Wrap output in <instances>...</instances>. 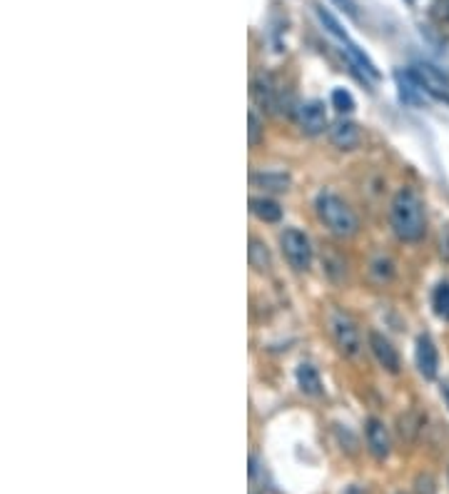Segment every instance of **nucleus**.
<instances>
[{"label":"nucleus","mask_w":449,"mask_h":494,"mask_svg":"<svg viewBox=\"0 0 449 494\" xmlns=\"http://www.w3.org/2000/svg\"><path fill=\"white\" fill-rule=\"evenodd\" d=\"M390 222L392 230L402 242H419L427 230V217H424L422 197L415 190H399L390 205Z\"/></svg>","instance_id":"f257e3e1"},{"label":"nucleus","mask_w":449,"mask_h":494,"mask_svg":"<svg viewBox=\"0 0 449 494\" xmlns=\"http://www.w3.org/2000/svg\"><path fill=\"white\" fill-rule=\"evenodd\" d=\"M315 208H317V217L322 220V225L332 235H337V237L357 235L359 230L357 215L352 213V208L342 197L332 195V192H319Z\"/></svg>","instance_id":"f03ea898"},{"label":"nucleus","mask_w":449,"mask_h":494,"mask_svg":"<svg viewBox=\"0 0 449 494\" xmlns=\"http://www.w3.org/2000/svg\"><path fill=\"white\" fill-rule=\"evenodd\" d=\"M330 332H332L335 342L347 357H357L362 350V337H359L357 322L342 310H332L330 313Z\"/></svg>","instance_id":"7ed1b4c3"},{"label":"nucleus","mask_w":449,"mask_h":494,"mask_svg":"<svg viewBox=\"0 0 449 494\" xmlns=\"http://www.w3.org/2000/svg\"><path fill=\"white\" fill-rule=\"evenodd\" d=\"M280 247H282V255L287 257V262L295 267V270H307V267L312 265V247H310V240H307L305 233H299V230L290 228L280 235Z\"/></svg>","instance_id":"20e7f679"},{"label":"nucleus","mask_w":449,"mask_h":494,"mask_svg":"<svg viewBox=\"0 0 449 494\" xmlns=\"http://www.w3.org/2000/svg\"><path fill=\"white\" fill-rule=\"evenodd\" d=\"M297 125H299V130L305 132V135H319V132H325V128H327L325 105L317 103V100H312V103H305L297 110Z\"/></svg>","instance_id":"39448f33"},{"label":"nucleus","mask_w":449,"mask_h":494,"mask_svg":"<svg viewBox=\"0 0 449 494\" xmlns=\"http://www.w3.org/2000/svg\"><path fill=\"white\" fill-rule=\"evenodd\" d=\"M370 350L384 370L397 375L399 367H402V359H399V352L395 350V345H392L390 339L384 337V335H379V332H370Z\"/></svg>","instance_id":"423d86ee"},{"label":"nucleus","mask_w":449,"mask_h":494,"mask_svg":"<svg viewBox=\"0 0 449 494\" xmlns=\"http://www.w3.org/2000/svg\"><path fill=\"white\" fill-rule=\"evenodd\" d=\"M417 367L427 379L437 377V370H439V355H437V347L432 342V337L427 335H419L417 337Z\"/></svg>","instance_id":"0eeeda50"},{"label":"nucleus","mask_w":449,"mask_h":494,"mask_svg":"<svg viewBox=\"0 0 449 494\" xmlns=\"http://www.w3.org/2000/svg\"><path fill=\"white\" fill-rule=\"evenodd\" d=\"M412 75L417 78V83L422 85V90L432 92L435 98L447 100V103H449V85H447V80L439 78L432 66H417L415 70H412Z\"/></svg>","instance_id":"6e6552de"},{"label":"nucleus","mask_w":449,"mask_h":494,"mask_svg":"<svg viewBox=\"0 0 449 494\" xmlns=\"http://www.w3.org/2000/svg\"><path fill=\"white\" fill-rule=\"evenodd\" d=\"M367 447H370L372 457L375 460H384V457L390 455V432H387V427H384L379 419H370L367 422Z\"/></svg>","instance_id":"1a4fd4ad"},{"label":"nucleus","mask_w":449,"mask_h":494,"mask_svg":"<svg viewBox=\"0 0 449 494\" xmlns=\"http://www.w3.org/2000/svg\"><path fill=\"white\" fill-rule=\"evenodd\" d=\"M359 128L350 120H339L330 128V140L337 145L339 150H352L359 145Z\"/></svg>","instance_id":"9d476101"},{"label":"nucleus","mask_w":449,"mask_h":494,"mask_svg":"<svg viewBox=\"0 0 449 494\" xmlns=\"http://www.w3.org/2000/svg\"><path fill=\"white\" fill-rule=\"evenodd\" d=\"M255 98L260 100L267 110H277L280 108V90L275 88L272 78H260L255 83Z\"/></svg>","instance_id":"9b49d317"},{"label":"nucleus","mask_w":449,"mask_h":494,"mask_svg":"<svg viewBox=\"0 0 449 494\" xmlns=\"http://www.w3.org/2000/svg\"><path fill=\"white\" fill-rule=\"evenodd\" d=\"M250 210H252L255 217L262 222H277L282 217L280 205L275 200H267V197H252V200H250Z\"/></svg>","instance_id":"f8f14e48"},{"label":"nucleus","mask_w":449,"mask_h":494,"mask_svg":"<svg viewBox=\"0 0 449 494\" xmlns=\"http://www.w3.org/2000/svg\"><path fill=\"white\" fill-rule=\"evenodd\" d=\"M297 384L305 395H322V379L312 364H299L297 367Z\"/></svg>","instance_id":"ddd939ff"},{"label":"nucleus","mask_w":449,"mask_h":494,"mask_svg":"<svg viewBox=\"0 0 449 494\" xmlns=\"http://www.w3.org/2000/svg\"><path fill=\"white\" fill-rule=\"evenodd\" d=\"M342 46H345V50L350 52V60H352V63H355V66H357L359 70L365 72V75H370L372 80H377V78H379V70L375 68V63H372V60L367 58L365 52L359 50V48L355 46V43H350V38L342 40Z\"/></svg>","instance_id":"4468645a"},{"label":"nucleus","mask_w":449,"mask_h":494,"mask_svg":"<svg viewBox=\"0 0 449 494\" xmlns=\"http://www.w3.org/2000/svg\"><path fill=\"white\" fill-rule=\"evenodd\" d=\"M419 429H422V417L417 415V412H407V415H402L397 419V432L404 442H415Z\"/></svg>","instance_id":"2eb2a0df"},{"label":"nucleus","mask_w":449,"mask_h":494,"mask_svg":"<svg viewBox=\"0 0 449 494\" xmlns=\"http://www.w3.org/2000/svg\"><path fill=\"white\" fill-rule=\"evenodd\" d=\"M250 265L257 270V273H267L272 260H270V250H267L265 242H260L257 237L250 240Z\"/></svg>","instance_id":"dca6fc26"},{"label":"nucleus","mask_w":449,"mask_h":494,"mask_svg":"<svg viewBox=\"0 0 449 494\" xmlns=\"http://www.w3.org/2000/svg\"><path fill=\"white\" fill-rule=\"evenodd\" d=\"M252 185H260L265 190H287L290 188V177L282 172H255Z\"/></svg>","instance_id":"f3484780"},{"label":"nucleus","mask_w":449,"mask_h":494,"mask_svg":"<svg viewBox=\"0 0 449 494\" xmlns=\"http://www.w3.org/2000/svg\"><path fill=\"white\" fill-rule=\"evenodd\" d=\"M432 305H435V313L442 319H449V282L437 285L435 295H432Z\"/></svg>","instance_id":"a211bd4d"},{"label":"nucleus","mask_w":449,"mask_h":494,"mask_svg":"<svg viewBox=\"0 0 449 494\" xmlns=\"http://www.w3.org/2000/svg\"><path fill=\"white\" fill-rule=\"evenodd\" d=\"M332 108L337 112H352L355 110V98H352L345 88H337V90L332 92Z\"/></svg>","instance_id":"6ab92c4d"},{"label":"nucleus","mask_w":449,"mask_h":494,"mask_svg":"<svg viewBox=\"0 0 449 494\" xmlns=\"http://www.w3.org/2000/svg\"><path fill=\"white\" fill-rule=\"evenodd\" d=\"M262 140V123H260V117H257V112L255 110H250V145H257Z\"/></svg>","instance_id":"aec40b11"},{"label":"nucleus","mask_w":449,"mask_h":494,"mask_svg":"<svg viewBox=\"0 0 449 494\" xmlns=\"http://www.w3.org/2000/svg\"><path fill=\"white\" fill-rule=\"evenodd\" d=\"M417 494H435V480L430 475L417 477Z\"/></svg>","instance_id":"412c9836"},{"label":"nucleus","mask_w":449,"mask_h":494,"mask_svg":"<svg viewBox=\"0 0 449 494\" xmlns=\"http://www.w3.org/2000/svg\"><path fill=\"white\" fill-rule=\"evenodd\" d=\"M439 257H442L444 262H449V225L442 230V235H439Z\"/></svg>","instance_id":"4be33fe9"},{"label":"nucleus","mask_w":449,"mask_h":494,"mask_svg":"<svg viewBox=\"0 0 449 494\" xmlns=\"http://www.w3.org/2000/svg\"><path fill=\"white\" fill-rule=\"evenodd\" d=\"M442 395L447 397V402H449V384H444V387H442Z\"/></svg>","instance_id":"5701e85b"}]
</instances>
